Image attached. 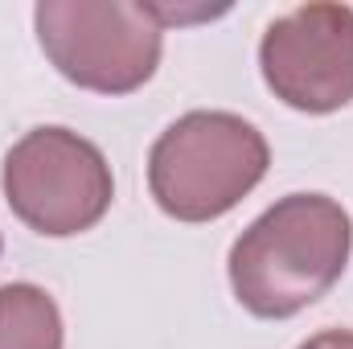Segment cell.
Wrapping results in <instances>:
<instances>
[{
	"instance_id": "6da1fadb",
	"label": "cell",
	"mask_w": 353,
	"mask_h": 349,
	"mask_svg": "<svg viewBox=\"0 0 353 349\" xmlns=\"http://www.w3.org/2000/svg\"><path fill=\"white\" fill-rule=\"evenodd\" d=\"M353 222L325 193H288L230 247V288L263 321H288L316 304L345 271Z\"/></svg>"
},
{
	"instance_id": "7a4b0ae2",
	"label": "cell",
	"mask_w": 353,
	"mask_h": 349,
	"mask_svg": "<svg viewBox=\"0 0 353 349\" xmlns=\"http://www.w3.org/2000/svg\"><path fill=\"white\" fill-rule=\"evenodd\" d=\"M263 132L230 111H189L169 123L148 152V189L176 222L230 214L267 177Z\"/></svg>"
},
{
	"instance_id": "3957f363",
	"label": "cell",
	"mask_w": 353,
	"mask_h": 349,
	"mask_svg": "<svg viewBox=\"0 0 353 349\" xmlns=\"http://www.w3.org/2000/svg\"><path fill=\"white\" fill-rule=\"evenodd\" d=\"M33 25L54 70L94 94H132L161 66L165 21L144 0H41Z\"/></svg>"
},
{
	"instance_id": "277c9868",
	"label": "cell",
	"mask_w": 353,
	"mask_h": 349,
	"mask_svg": "<svg viewBox=\"0 0 353 349\" xmlns=\"http://www.w3.org/2000/svg\"><path fill=\"white\" fill-rule=\"evenodd\" d=\"M8 210L37 235H83L111 210V165L87 136L70 128H33L4 157Z\"/></svg>"
},
{
	"instance_id": "5b68a950",
	"label": "cell",
	"mask_w": 353,
	"mask_h": 349,
	"mask_svg": "<svg viewBox=\"0 0 353 349\" xmlns=\"http://www.w3.org/2000/svg\"><path fill=\"white\" fill-rule=\"evenodd\" d=\"M267 87L296 111L329 115L353 99V8L300 4L271 21L259 46Z\"/></svg>"
},
{
	"instance_id": "8992f818",
	"label": "cell",
	"mask_w": 353,
	"mask_h": 349,
	"mask_svg": "<svg viewBox=\"0 0 353 349\" xmlns=\"http://www.w3.org/2000/svg\"><path fill=\"white\" fill-rule=\"evenodd\" d=\"M62 312L46 288H0V349H62Z\"/></svg>"
},
{
	"instance_id": "52a82bcc",
	"label": "cell",
	"mask_w": 353,
	"mask_h": 349,
	"mask_svg": "<svg viewBox=\"0 0 353 349\" xmlns=\"http://www.w3.org/2000/svg\"><path fill=\"white\" fill-rule=\"evenodd\" d=\"M300 349H353V333L350 329H325V333L308 337Z\"/></svg>"
}]
</instances>
